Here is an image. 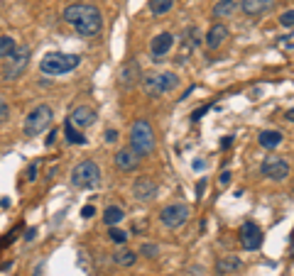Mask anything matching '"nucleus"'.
Listing matches in <instances>:
<instances>
[{
  "label": "nucleus",
  "mask_w": 294,
  "mask_h": 276,
  "mask_svg": "<svg viewBox=\"0 0 294 276\" xmlns=\"http://www.w3.org/2000/svg\"><path fill=\"white\" fill-rule=\"evenodd\" d=\"M34 176H37V164H32L27 169V181H34Z\"/></svg>",
  "instance_id": "473e14b6"
},
{
  "label": "nucleus",
  "mask_w": 294,
  "mask_h": 276,
  "mask_svg": "<svg viewBox=\"0 0 294 276\" xmlns=\"http://www.w3.org/2000/svg\"><path fill=\"white\" fill-rule=\"evenodd\" d=\"M15 49H17V44L12 37H0V59H10L15 54Z\"/></svg>",
  "instance_id": "5701e85b"
},
{
  "label": "nucleus",
  "mask_w": 294,
  "mask_h": 276,
  "mask_svg": "<svg viewBox=\"0 0 294 276\" xmlns=\"http://www.w3.org/2000/svg\"><path fill=\"white\" fill-rule=\"evenodd\" d=\"M282 134L277 132V130H267V132H260V144L265 149H275V147H280L282 144Z\"/></svg>",
  "instance_id": "6ab92c4d"
},
{
  "label": "nucleus",
  "mask_w": 294,
  "mask_h": 276,
  "mask_svg": "<svg viewBox=\"0 0 294 276\" xmlns=\"http://www.w3.org/2000/svg\"><path fill=\"white\" fill-rule=\"evenodd\" d=\"M272 8V0H240V10L245 15H262Z\"/></svg>",
  "instance_id": "dca6fc26"
},
{
  "label": "nucleus",
  "mask_w": 294,
  "mask_h": 276,
  "mask_svg": "<svg viewBox=\"0 0 294 276\" xmlns=\"http://www.w3.org/2000/svg\"><path fill=\"white\" fill-rule=\"evenodd\" d=\"M238 8L236 0H218L214 8V15L216 17H228V15H233V10Z\"/></svg>",
  "instance_id": "aec40b11"
},
{
  "label": "nucleus",
  "mask_w": 294,
  "mask_h": 276,
  "mask_svg": "<svg viewBox=\"0 0 294 276\" xmlns=\"http://www.w3.org/2000/svg\"><path fill=\"white\" fill-rule=\"evenodd\" d=\"M135 78H137V66L135 64H128V66L120 71V81H123V86H128V88L135 86Z\"/></svg>",
  "instance_id": "4be33fe9"
},
{
  "label": "nucleus",
  "mask_w": 294,
  "mask_h": 276,
  "mask_svg": "<svg viewBox=\"0 0 294 276\" xmlns=\"http://www.w3.org/2000/svg\"><path fill=\"white\" fill-rule=\"evenodd\" d=\"M135 259H137V254L130 252V249H118V252L113 254V262L118 266H133L135 264Z\"/></svg>",
  "instance_id": "412c9836"
},
{
  "label": "nucleus",
  "mask_w": 294,
  "mask_h": 276,
  "mask_svg": "<svg viewBox=\"0 0 294 276\" xmlns=\"http://www.w3.org/2000/svg\"><path fill=\"white\" fill-rule=\"evenodd\" d=\"M133 196H135L137 200H152L157 196V183L147 176L135 178V183H133Z\"/></svg>",
  "instance_id": "9b49d317"
},
{
  "label": "nucleus",
  "mask_w": 294,
  "mask_h": 276,
  "mask_svg": "<svg viewBox=\"0 0 294 276\" xmlns=\"http://www.w3.org/2000/svg\"><path fill=\"white\" fill-rule=\"evenodd\" d=\"M228 181H230V174H228V171H223V174H221V186H226Z\"/></svg>",
  "instance_id": "72a5a7b5"
},
{
  "label": "nucleus",
  "mask_w": 294,
  "mask_h": 276,
  "mask_svg": "<svg viewBox=\"0 0 294 276\" xmlns=\"http://www.w3.org/2000/svg\"><path fill=\"white\" fill-rule=\"evenodd\" d=\"M137 164H140V154H137L135 149H130V147H123L115 154V166L120 171H133V169H137Z\"/></svg>",
  "instance_id": "ddd939ff"
},
{
  "label": "nucleus",
  "mask_w": 294,
  "mask_h": 276,
  "mask_svg": "<svg viewBox=\"0 0 294 276\" xmlns=\"http://www.w3.org/2000/svg\"><path fill=\"white\" fill-rule=\"evenodd\" d=\"M240 244L248 249V252H255V249H260L262 244V230L258 222L248 220L243 227H240Z\"/></svg>",
  "instance_id": "9d476101"
},
{
  "label": "nucleus",
  "mask_w": 294,
  "mask_h": 276,
  "mask_svg": "<svg viewBox=\"0 0 294 276\" xmlns=\"http://www.w3.org/2000/svg\"><path fill=\"white\" fill-rule=\"evenodd\" d=\"M123 218H125V213H123V208H118V205H108L106 213H103V222H106L108 227H118V225L123 222Z\"/></svg>",
  "instance_id": "f3484780"
},
{
  "label": "nucleus",
  "mask_w": 294,
  "mask_h": 276,
  "mask_svg": "<svg viewBox=\"0 0 294 276\" xmlns=\"http://www.w3.org/2000/svg\"><path fill=\"white\" fill-rule=\"evenodd\" d=\"M206 112H208V105H204V108H199V110H194V112H192V120L196 122V120H199V118H204Z\"/></svg>",
  "instance_id": "7c9ffc66"
},
{
  "label": "nucleus",
  "mask_w": 294,
  "mask_h": 276,
  "mask_svg": "<svg viewBox=\"0 0 294 276\" xmlns=\"http://www.w3.org/2000/svg\"><path fill=\"white\" fill-rule=\"evenodd\" d=\"M159 220L164 227H170V230H177L181 227L184 222L189 220V208L184 205V203H174V205H167V208L159 213Z\"/></svg>",
  "instance_id": "1a4fd4ad"
},
{
  "label": "nucleus",
  "mask_w": 294,
  "mask_h": 276,
  "mask_svg": "<svg viewBox=\"0 0 294 276\" xmlns=\"http://www.w3.org/2000/svg\"><path fill=\"white\" fill-rule=\"evenodd\" d=\"M140 254H145V257H157L159 249L155 244H142V247H140Z\"/></svg>",
  "instance_id": "cd10ccee"
},
{
  "label": "nucleus",
  "mask_w": 294,
  "mask_h": 276,
  "mask_svg": "<svg viewBox=\"0 0 294 276\" xmlns=\"http://www.w3.org/2000/svg\"><path fill=\"white\" fill-rule=\"evenodd\" d=\"M130 149H135L140 156L150 154L155 149V132H152V125L147 120H135L130 127Z\"/></svg>",
  "instance_id": "7ed1b4c3"
},
{
  "label": "nucleus",
  "mask_w": 294,
  "mask_h": 276,
  "mask_svg": "<svg viewBox=\"0 0 294 276\" xmlns=\"http://www.w3.org/2000/svg\"><path fill=\"white\" fill-rule=\"evenodd\" d=\"M67 120L71 122V125H74L76 130H83V127H91V125L96 122V112L91 110V108H86V105H79L76 110L69 115Z\"/></svg>",
  "instance_id": "f8f14e48"
},
{
  "label": "nucleus",
  "mask_w": 294,
  "mask_h": 276,
  "mask_svg": "<svg viewBox=\"0 0 294 276\" xmlns=\"http://www.w3.org/2000/svg\"><path fill=\"white\" fill-rule=\"evenodd\" d=\"M30 54H32V49H30V47H17V49H15V54L5 61L3 78H5V81H15V78L23 76L25 68H27V64H30Z\"/></svg>",
  "instance_id": "0eeeda50"
},
{
  "label": "nucleus",
  "mask_w": 294,
  "mask_h": 276,
  "mask_svg": "<svg viewBox=\"0 0 294 276\" xmlns=\"http://www.w3.org/2000/svg\"><path fill=\"white\" fill-rule=\"evenodd\" d=\"M284 120L294 122V108H292V110H287V112H284Z\"/></svg>",
  "instance_id": "e433bc0d"
},
{
  "label": "nucleus",
  "mask_w": 294,
  "mask_h": 276,
  "mask_svg": "<svg viewBox=\"0 0 294 276\" xmlns=\"http://www.w3.org/2000/svg\"><path fill=\"white\" fill-rule=\"evenodd\" d=\"M172 3L174 0H150V12L152 15H164L172 10Z\"/></svg>",
  "instance_id": "b1692460"
},
{
  "label": "nucleus",
  "mask_w": 294,
  "mask_h": 276,
  "mask_svg": "<svg viewBox=\"0 0 294 276\" xmlns=\"http://www.w3.org/2000/svg\"><path fill=\"white\" fill-rule=\"evenodd\" d=\"M216 269H218V274H230V271H238V269H240V259L233 257V254L221 257V259H218V264H216Z\"/></svg>",
  "instance_id": "a211bd4d"
},
{
  "label": "nucleus",
  "mask_w": 294,
  "mask_h": 276,
  "mask_svg": "<svg viewBox=\"0 0 294 276\" xmlns=\"http://www.w3.org/2000/svg\"><path fill=\"white\" fill-rule=\"evenodd\" d=\"M8 115H10V105H8L5 100L0 98V122H5V120H8Z\"/></svg>",
  "instance_id": "c85d7f7f"
},
{
  "label": "nucleus",
  "mask_w": 294,
  "mask_h": 276,
  "mask_svg": "<svg viewBox=\"0 0 294 276\" xmlns=\"http://www.w3.org/2000/svg\"><path fill=\"white\" fill-rule=\"evenodd\" d=\"M64 20H67L81 37H93V34L101 32V27H103L98 8H96V5H89V3L69 5L67 10H64Z\"/></svg>",
  "instance_id": "f257e3e1"
},
{
  "label": "nucleus",
  "mask_w": 294,
  "mask_h": 276,
  "mask_svg": "<svg viewBox=\"0 0 294 276\" xmlns=\"http://www.w3.org/2000/svg\"><path fill=\"white\" fill-rule=\"evenodd\" d=\"M64 132H67V140L71 144H83V142H86V140H83V134H81L69 120H67V125H64Z\"/></svg>",
  "instance_id": "393cba45"
},
{
  "label": "nucleus",
  "mask_w": 294,
  "mask_h": 276,
  "mask_svg": "<svg viewBox=\"0 0 294 276\" xmlns=\"http://www.w3.org/2000/svg\"><path fill=\"white\" fill-rule=\"evenodd\" d=\"M98 178H101V169H98L96 162H91V159L81 162V164L71 171V183L76 188H93L98 183Z\"/></svg>",
  "instance_id": "423d86ee"
},
{
  "label": "nucleus",
  "mask_w": 294,
  "mask_h": 276,
  "mask_svg": "<svg viewBox=\"0 0 294 276\" xmlns=\"http://www.w3.org/2000/svg\"><path fill=\"white\" fill-rule=\"evenodd\" d=\"M172 47H174V37H172L170 32H162V34H157V37L152 39L150 52H152L155 59H162V56H167V52H170Z\"/></svg>",
  "instance_id": "4468645a"
},
{
  "label": "nucleus",
  "mask_w": 294,
  "mask_h": 276,
  "mask_svg": "<svg viewBox=\"0 0 294 276\" xmlns=\"http://www.w3.org/2000/svg\"><path fill=\"white\" fill-rule=\"evenodd\" d=\"M52 125V108L49 105H37L27 118H25V134L27 137H37L42 134Z\"/></svg>",
  "instance_id": "39448f33"
},
{
  "label": "nucleus",
  "mask_w": 294,
  "mask_h": 276,
  "mask_svg": "<svg viewBox=\"0 0 294 276\" xmlns=\"http://www.w3.org/2000/svg\"><path fill=\"white\" fill-rule=\"evenodd\" d=\"M93 213H96L93 205H83V208H81V218H86V220H89V218H93Z\"/></svg>",
  "instance_id": "c756f323"
},
{
  "label": "nucleus",
  "mask_w": 294,
  "mask_h": 276,
  "mask_svg": "<svg viewBox=\"0 0 294 276\" xmlns=\"http://www.w3.org/2000/svg\"><path fill=\"white\" fill-rule=\"evenodd\" d=\"M280 25L282 27H294V10H284L280 15Z\"/></svg>",
  "instance_id": "bb28decb"
},
{
  "label": "nucleus",
  "mask_w": 294,
  "mask_h": 276,
  "mask_svg": "<svg viewBox=\"0 0 294 276\" xmlns=\"http://www.w3.org/2000/svg\"><path fill=\"white\" fill-rule=\"evenodd\" d=\"M226 39H228V27L221 22H216L214 27L208 30V34H206V47H208V49H218Z\"/></svg>",
  "instance_id": "2eb2a0df"
},
{
  "label": "nucleus",
  "mask_w": 294,
  "mask_h": 276,
  "mask_svg": "<svg viewBox=\"0 0 294 276\" xmlns=\"http://www.w3.org/2000/svg\"><path fill=\"white\" fill-rule=\"evenodd\" d=\"M108 240L115 244H123V242H128V232L118 230V227H108Z\"/></svg>",
  "instance_id": "a878e982"
},
{
  "label": "nucleus",
  "mask_w": 294,
  "mask_h": 276,
  "mask_svg": "<svg viewBox=\"0 0 294 276\" xmlns=\"http://www.w3.org/2000/svg\"><path fill=\"white\" fill-rule=\"evenodd\" d=\"M118 140V132L115 130H106V142H115Z\"/></svg>",
  "instance_id": "2f4dec72"
},
{
  "label": "nucleus",
  "mask_w": 294,
  "mask_h": 276,
  "mask_svg": "<svg viewBox=\"0 0 294 276\" xmlns=\"http://www.w3.org/2000/svg\"><path fill=\"white\" fill-rule=\"evenodd\" d=\"M79 64H81V56H76V54L49 52V54H45V59L39 61V68H42V74H47V76H64L69 71H74Z\"/></svg>",
  "instance_id": "f03ea898"
},
{
  "label": "nucleus",
  "mask_w": 294,
  "mask_h": 276,
  "mask_svg": "<svg viewBox=\"0 0 294 276\" xmlns=\"http://www.w3.org/2000/svg\"><path fill=\"white\" fill-rule=\"evenodd\" d=\"M54 137H57V132L52 130V132H49V137H47V144H52V142H54Z\"/></svg>",
  "instance_id": "4c0bfd02"
},
{
  "label": "nucleus",
  "mask_w": 294,
  "mask_h": 276,
  "mask_svg": "<svg viewBox=\"0 0 294 276\" xmlns=\"http://www.w3.org/2000/svg\"><path fill=\"white\" fill-rule=\"evenodd\" d=\"M194 169H196V171H204V162H201V159H196V162H194Z\"/></svg>",
  "instance_id": "c9c22d12"
},
{
  "label": "nucleus",
  "mask_w": 294,
  "mask_h": 276,
  "mask_svg": "<svg viewBox=\"0 0 294 276\" xmlns=\"http://www.w3.org/2000/svg\"><path fill=\"white\" fill-rule=\"evenodd\" d=\"M142 86H145V93H150V96H167L170 90L179 86V76L172 74V71L150 74V76L142 78Z\"/></svg>",
  "instance_id": "20e7f679"
},
{
  "label": "nucleus",
  "mask_w": 294,
  "mask_h": 276,
  "mask_svg": "<svg viewBox=\"0 0 294 276\" xmlns=\"http://www.w3.org/2000/svg\"><path fill=\"white\" fill-rule=\"evenodd\" d=\"M260 174L270 181H284L289 176V162L282 156H270L260 164Z\"/></svg>",
  "instance_id": "6e6552de"
},
{
  "label": "nucleus",
  "mask_w": 294,
  "mask_h": 276,
  "mask_svg": "<svg viewBox=\"0 0 294 276\" xmlns=\"http://www.w3.org/2000/svg\"><path fill=\"white\" fill-rule=\"evenodd\" d=\"M230 144H233V137H223V142H221V147H223V149H228Z\"/></svg>",
  "instance_id": "f704fd0d"
}]
</instances>
